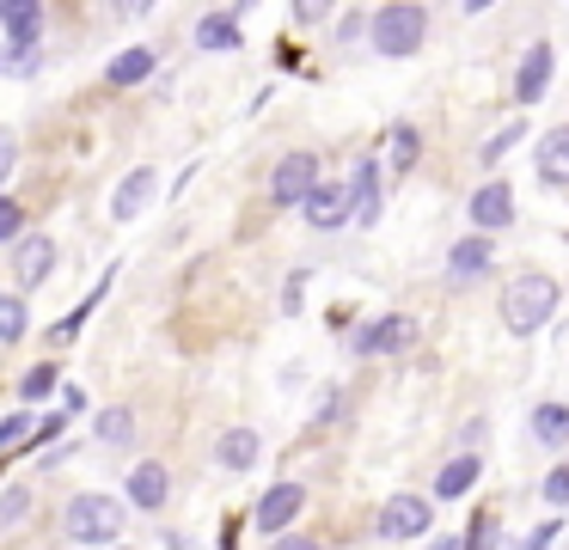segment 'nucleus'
<instances>
[{
  "mask_svg": "<svg viewBox=\"0 0 569 550\" xmlns=\"http://www.w3.org/2000/svg\"><path fill=\"white\" fill-rule=\"evenodd\" d=\"M343 196H349V220H356V227H373V220H380V159H361L356 183H343Z\"/></svg>",
  "mask_w": 569,
  "mask_h": 550,
  "instance_id": "ddd939ff",
  "label": "nucleus"
},
{
  "mask_svg": "<svg viewBox=\"0 0 569 550\" xmlns=\"http://www.w3.org/2000/svg\"><path fill=\"white\" fill-rule=\"evenodd\" d=\"M532 440L539 447H569V403H539L532 410Z\"/></svg>",
  "mask_w": 569,
  "mask_h": 550,
  "instance_id": "412c9836",
  "label": "nucleus"
},
{
  "mask_svg": "<svg viewBox=\"0 0 569 550\" xmlns=\"http://www.w3.org/2000/svg\"><path fill=\"white\" fill-rule=\"evenodd\" d=\"M270 550H319V538H307V532H282V538H270Z\"/></svg>",
  "mask_w": 569,
  "mask_h": 550,
  "instance_id": "c9c22d12",
  "label": "nucleus"
},
{
  "mask_svg": "<svg viewBox=\"0 0 569 550\" xmlns=\"http://www.w3.org/2000/svg\"><path fill=\"white\" fill-rule=\"evenodd\" d=\"M551 538H557V520H545V526H539V532H532V538H520V544H515V550H545V544H551Z\"/></svg>",
  "mask_w": 569,
  "mask_h": 550,
  "instance_id": "e433bc0d",
  "label": "nucleus"
},
{
  "mask_svg": "<svg viewBox=\"0 0 569 550\" xmlns=\"http://www.w3.org/2000/svg\"><path fill=\"white\" fill-rule=\"evenodd\" d=\"M520 141H527V122H502V134H490V141H483V153H478V159H483V166H502V159L515 153Z\"/></svg>",
  "mask_w": 569,
  "mask_h": 550,
  "instance_id": "b1692460",
  "label": "nucleus"
},
{
  "mask_svg": "<svg viewBox=\"0 0 569 550\" xmlns=\"http://www.w3.org/2000/svg\"><path fill=\"white\" fill-rule=\"evenodd\" d=\"M26 239V208L13 202V196H0V244Z\"/></svg>",
  "mask_w": 569,
  "mask_h": 550,
  "instance_id": "c756f323",
  "label": "nucleus"
},
{
  "mask_svg": "<svg viewBox=\"0 0 569 550\" xmlns=\"http://www.w3.org/2000/svg\"><path fill=\"white\" fill-rule=\"evenodd\" d=\"M478 452H459V459H447L441 464V477H435V496L441 501H459V496H471V489H478Z\"/></svg>",
  "mask_w": 569,
  "mask_h": 550,
  "instance_id": "6ab92c4d",
  "label": "nucleus"
},
{
  "mask_svg": "<svg viewBox=\"0 0 569 550\" xmlns=\"http://www.w3.org/2000/svg\"><path fill=\"white\" fill-rule=\"evenodd\" d=\"M56 276V239L50 232H26V239L13 244V281L19 288H43V281Z\"/></svg>",
  "mask_w": 569,
  "mask_h": 550,
  "instance_id": "6e6552de",
  "label": "nucleus"
},
{
  "mask_svg": "<svg viewBox=\"0 0 569 550\" xmlns=\"http://www.w3.org/2000/svg\"><path fill=\"white\" fill-rule=\"evenodd\" d=\"M258 452H263V440H258V428H246V422L221 428V440H214V464H221V471H251Z\"/></svg>",
  "mask_w": 569,
  "mask_h": 550,
  "instance_id": "4468645a",
  "label": "nucleus"
},
{
  "mask_svg": "<svg viewBox=\"0 0 569 550\" xmlns=\"http://www.w3.org/2000/svg\"><path fill=\"white\" fill-rule=\"evenodd\" d=\"M13 166H19V141H13V129H0V190H7Z\"/></svg>",
  "mask_w": 569,
  "mask_h": 550,
  "instance_id": "72a5a7b5",
  "label": "nucleus"
},
{
  "mask_svg": "<svg viewBox=\"0 0 569 550\" xmlns=\"http://www.w3.org/2000/svg\"><path fill=\"white\" fill-rule=\"evenodd\" d=\"M31 68H38V49H13V43L0 49V73H31Z\"/></svg>",
  "mask_w": 569,
  "mask_h": 550,
  "instance_id": "2f4dec72",
  "label": "nucleus"
},
{
  "mask_svg": "<svg viewBox=\"0 0 569 550\" xmlns=\"http://www.w3.org/2000/svg\"><path fill=\"white\" fill-rule=\"evenodd\" d=\"M50 391H56V367H31V373L19 379V398H26V403L50 398Z\"/></svg>",
  "mask_w": 569,
  "mask_h": 550,
  "instance_id": "7c9ffc66",
  "label": "nucleus"
},
{
  "mask_svg": "<svg viewBox=\"0 0 569 550\" xmlns=\"http://www.w3.org/2000/svg\"><path fill=\"white\" fill-rule=\"evenodd\" d=\"M26 324H31L26 300H19V293H0V342H19V337H26Z\"/></svg>",
  "mask_w": 569,
  "mask_h": 550,
  "instance_id": "a878e982",
  "label": "nucleus"
},
{
  "mask_svg": "<svg viewBox=\"0 0 569 550\" xmlns=\"http://www.w3.org/2000/svg\"><path fill=\"white\" fill-rule=\"evenodd\" d=\"M551 73H557V49L532 43L527 56H520V68H515V104H539L545 86H551Z\"/></svg>",
  "mask_w": 569,
  "mask_h": 550,
  "instance_id": "9d476101",
  "label": "nucleus"
},
{
  "mask_svg": "<svg viewBox=\"0 0 569 550\" xmlns=\"http://www.w3.org/2000/svg\"><path fill=\"white\" fill-rule=\"evenodd\" d=\"M166 496H172V471H166L160 459H141L136 471H129V501H136V508H148V513H160Z\"/></svg>",
  "mask_w": 569,
  "mask_h": 550,
  "instance_id": "2eb2a0df",
  "label": "nucleus"
},
{
  "mask_svg": "<svg viewBox=\"0 0 569 550\" xmlns=\"http://www.w3.org/2000/svg\"><path fill=\"white\" fill-rule=\"evenodd\" d=\"M356 31H368V12H343V31H337V37H343V43H349V37H356Z\"/></svg>",
  "mask_w": 569,
  "mask_h": 550,
  "instance_id": "4c0bfd02",
  "label": "nucleus"
},
{
  "mask_svg": "<svg viewBox=\"0 0 569 550\" xmlns=\"http://www.w3.org/2000/svg\"><path fill=\"white\" fill-rule=\"evenodd\" d=\"M300 214H307V227H312V232H337V227H349V196H343V183H312L307 202H300Z\"/></svg>",
  "mask_w": 569,
  "mask_h": 550,
  "instance_id": "9b49d317",
  "label": "nucleus"
},
{
  "mask_svg": "<svg viewBox=\"0 0 569 550\" xmlns=\"http://www.w3.org/2000/svg\"><path fill=\"white\" fill-rule=\"evenodd\" d=\"M539 178H545V190H569V122L545 129V141H539Z\"/></svg>",
  "mask_w": 569,
  "mask_h": 550,
  "instance_id": "f3484780",
  "label": "nucleus"
},
{
  "mask_svg": "<svg viewBox=\"0 0 569 550\" xmlns=\"http://www.w3.org/2000/svg\"><path fill=\"white\" fill-rule=\"evenodd\" d=\"M557 281L551 276H515L502 288V324H508V337H532V330H545L557 318Z\"/></svg>",
  "mask_w": 569,
  "mask_h": 550,
  "instance_id": "f257e3e1",
  "label": "nucleus"
},
{
  "mask_svg": "<svg viewBox=\"0 0 569 550\" xmlns=\"http://www.w3.org/2000/svg\"><path fill=\"white\" fill-rule=\"evenodd\" d=\"M545 501H551V508H569V464H557V471L545 477Z\"/></svg>",
  "mask_w": 569,
  "mask_h": 550,
  "instance_id": "473e14b6",
  "label": "nucleus"
},
{
  "mask_svg": "<svg viewBox=\"0 0 569 550\" xmlns=\"http://www.w3.org/2000/svg\"><path fill=\"white\" fill-rule=\"evenodd\" d=\"M496 263V244L490 239H453V251H447V276H459V281H471V276H483V269Z\"/></svg>",
  "mask_w": 569,
  "mask_h": 550,
  "instance_id": "a211bd4d",
  "label": "nucleus"
},
{
  "mask_svg": "<svg viewBox=\"0 0 569 550\" xmlns=\"http://www.w3.org/2000/svg\"><path fill=\"white\" fill-rule=\"evenodd\" d=\"M410 342V318L405 312H386V318H368V324L349 337V349L361 354V361H373V354H398Z\"/></svg>",
  "mask_w": 569,
  "mask_h": 550,
  "instance_id": "1a4fd4ad",
  "label": "nucleus"
},
{
  "mask_svg": "<svg viewBox=\"0 0 569 550\" xmlns=\"http://www.w3.org/2000/svg\"><path fill=\"white\" fill-rule=\"evenodd\" d=\"M0 24H7V43H13V49H38L43 7H38V0H0Z\"/></svg>",
  "mask_w": 569,
  "mask_h": 550,
  "instance_id": "dca6fc26",
  "label": "nucleus"
},
{
  "mask_svg": "<svg viewBox=\"0 0 569 550\" xmlns=\"http://www.w3.org/2000/svg\"><path fill=\"white\" fill-rule=\"evenodd\" d=\"M429 526H435V513L422 496H392L380 508V520H373V532H380L386 544H410V538H422Z\"/></svg>",
  "mask_w": 569,
  "mask_h": 550,
  "instance_id": "20e7f679",
  "label": "nucleus"
},
{
  "mask_svg": "<svg viewBox=\"0 0 569 550\" xmlns=\"http://www.w3.org/2000/svg\"><path fill=\"white\" fill-rule=\"evenodd\" d=\"M417 159H422V134L410 129V122H398V129H392V171L405 178V171L417 166Z\"/></svg>",
  "mask_w": 569,
  "mask_h": 550,
  "instance_id": "5701e85b",
  "label": "nucleus"
},
{
  "mask_svg": "<svg viewBox=\"0 0 569 550\" xmlns=\"http://www.w3.org/2000/svg\"><path fill=\"white\" fill-rule=\"evenodd\" d=\"M31 428H38V416L13 410L7 422H0V452H7V447H26V440H31Z\"/></svg>",
  "mask_w": 569,
  "mask_h": 550,
  "instance_id": "cd10ccee",
  "label": "nucleus"
},
{
  "mask_svg": "<svg viewBox=\"0 0 569 550\" xmlns=\"http://www.w3.org/2000/svg\"><path fill=\"white\" fill-rule=\"evenodd\" d=\"M312 183H319V159L312 153H282L276 171H270V202L276 208H300Z\"/></svg>",
  "mask_w": 569,
  "mask_h": 550,
  "instance_id": "423d86ee",
  "label": "nucleus"
},
{
  "mask_svg": "<svg viewBox=\"0 0 569 550\" xmlns=\"http://www.w3.org/2000/svg\"><path fill=\"white\" fill-rule=\"evenodd\" d=\"M153 196H160V171H153V166H136V171H129V178L111 190V220H136L141 208L153 202Z\"/></svg>",
  "mask_w": 569,
  "mask_h": 550,
  "instance_id": "f8f14e48",
  "label": "nucleus"
},
{
  "mask_svg": "<svg viewBox=\"0 0 569 550\" xmlns=\"http://www.w3.org/2000/svg\"><path fill=\"white\" fill-rule=\"evenodd\" d=\"M197 43H202V49H239L246 37H239V19H233V12H202V19H197Z\"/></svg>",
  "mask_w": 569,
  "mask_h": 550,
  "instance_id": "4be33fe9",
  "label": "nucleus"
},
{
  "mask_svg": "<svg viewBox=\"0 0 569 550\" xmlns=\"http://www.w3.org/2000/svg\"><path fill=\"white\" fill-rule=\"evenodd\" d=\"M368 37H373V49H380V56L405 61V56H417L422 37H429V12H422L417 0L380 7V12H368Z\"/></svg>",
  "mask_w": 569,
  "mask_h": 550,
  "instance_id": "7ed1b4c3",
  "label": "nucleus"
},
{
  "mask_svg": "<svg viewBox=\"0 0 569 550\" xmlns=\"http://www.w3.org/2000/svg\"><path fill=\"white\" fill-rule=\"evenodd\" d=\"M429 550H459V538H435V544Z\"/></svg>",
  "mask_w": 569,
  "mask_h": 550,
  "instance_id": "58836bf2",
  "label": "nucleus"
},
{
  "mask_svg": "<svg viewBox=\"0 0 569 550\" xmlns=\"http://www.w3.org/2000/svg\"><path fill=\"white\" fill-rule=\"evenodd\" d=\"M496 532H502V520H496V513H478V520H471V532H466V544H459V550H496Z\"/></svg>",
  "mask_w": 569,
  "mask_h": 550,
  "instance_id": "c85d7f7f",
  "label": "nucleus"
},
{
  "mask_svg": "<svg viewBox=\"0 0 569 550\" xmlns=\"http://www.w3.org/2000/svg\"><path fill=\"white\" fill-rule=\"evenodd\" d=\"M123 532V501L111 489H80L62 508V538L68 544H111Z\"/></svg>",
  "mask_w": 569,
  "mask_h": 550,
  "instance_id": "f03ea898",
  "label": "nucleus"
},
{
  "mask_svg": "<svg viewBox=\"0 0 569 550\" xmlns=\"http://www.w3.org/2000/svg\"><path fill=\"white\" fill-rule=\"evenodd\" d=\"M325 19H331L325 0H300V7H295V24H325Z\"/></svg>",
  "mask_w": 569,
  "mask_h": 550,
  "instance_id": "f704fd0d",
  "label": "nucleus"
},
{
  "mask_svg": "<svg viewBox=\"0 0 569 550\" xmlns=\"http://www.w3.org/2000/svg\"><path fill=\"white\" fill-rule=\"evenodd\" d=\"M300 513H307V489H300V483H276V489H263V496H258L251 526H258L263 538H282Z\"/></svg>",
  "mask_w": 569,
  "mask_h": 550,
  "instance_id": "39448f33",
  "label": "nucleus"
},
{
  "mask_svg": "<svg viewBox=\"0 0 569 550\" xmlns=\"http://www.w3.org/2000/svg\"><path fill=\"white\" fill-rule=\"evenodd\" d=\"M471 227H478V239L515 227V190H508V178H490L471 190Z\"/></svg>",
  "mask_w": 569,
  "mask_h": 550,
  "instance_id": "0eeeda50",
  "label": "nucleus"
},
{
  "mask_svg": "<svg viewBox=\"0 0 569 550\" xmlns=\"http://www.w3.org/2000/svg\"><path fill=\"white\" fill-rule=\"evenodd\" d=\"M99 440H104V447H129V440H136V416H129L123 403H117V410H104L99 416Z\"/></svg>",
  "mask_w": 569,
  "mask_h": 550,
  "instance_id": "393cba45",
  "label": "nucleus"
},
{
  "mask_svg": "<svg viewBox=\"0 0 569 550\" xmlns=\"http://www.w3.org/2000/svg\"><path fill=\"white\" fill-rule=\"evenodd\" d=\"M31 513V489L26 483H13V489H0V532H13L19 520Z\"/></svg>",
  "mask_w": 569,
  "mask_h": 550,
  "instance_id": "bb28decb",
  "label": "nucleus"
},
{
  "mask_svg": "<svg viewBox=\"0 0 569 550\" xmlns=\"http://www.w3.org/2000/svg\"><path fill=\"white\" fill-rule=\"evenodd\" d=\"M148 73H153V49H148V43H136V49H123V56H111L104 80H111V86H141Z\"/></svg>",
  "mask_w": 569,
  "mask_h": 550,
  "instance_id": "aec40b11",
  "label": "nucleus"
}]
</instances>
